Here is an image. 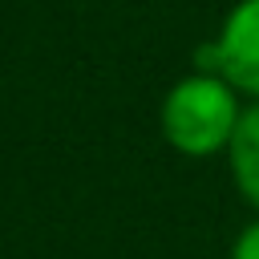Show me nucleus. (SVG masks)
I'll return each instance as SVG.
<instances>
[{
    "mask_svg": "<svg viewBox=\"0 0 259 259\" xmlns=\"http://www.w3.org/2000/svg\"><path fill=\"white\" fill-rule=\"evenodd\" d=\"M227 259H259V214L235 231V239L227 247Z\"/></svg>",
    "mask_w": 259,
    "mask_h": 259,
    "instance_id": "4",
    "label": "nucleus"
},
{
    "mask_svg": "<svg viewBox=\"0 0 259 259\" xmlns=\"http://www.w3.org/2000/svg\"><path fill=\"white\" fill-rule=\"evenodd\" d=\"M243 109H247V97L227 77L194 65L162 93L158 130H162V142L182 158H194V162L223 158Z\"/></svg>",
    "mask_w": 259,
    "mask_h": 259,
    "instance_id": "1",
    "label": "nucleus"
},
{
    "mask_svg": "<svg viewBox=\"0 0 259 259\" xmlns=\"http://www.w3.org/2000/svg\"><path fill=\"white\" fill-rule=\"evenodd\" d=\"M223 158H227V170H231L239 198L259 214V101H247Z\"/></svg>",
    "mask_w": 259,
    "mask_h": 259,
    "instance_id": "3",
    "label": "nucleus"
},
{
    "mask_svg": "<svg viewBox=\"0 0 259 259\" xmlns=\"http://www.w3.org/2000/svg\"><path fill=\"white\" fill-rule=\"evenodd\" d=\"M194 65L214 69L247 101H259V0H235L219 32L198 45Z\"/></svg>",
    "mask_w": 259,
    "mask_h": 259,
    "instance_id": "2",
    "label": "nucleus"
}]
</instances>
